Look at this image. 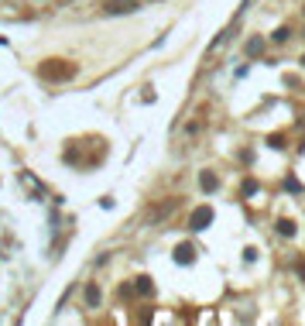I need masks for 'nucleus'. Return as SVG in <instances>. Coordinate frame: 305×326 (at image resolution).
<instances>
[{"mask_svg": "<svg viewBox=\"0 0 305 326\" xmlns=\"http://www.w3.org/2000/svg\"><path fill=\"white\" fill-rule=\"evenodd\" d=\"M41 76L45 79H72L76 76V65L72 62H62V58H48L41 65Z\"/></svg>", "mask_w": 305, "mask_h": 326, "instance_id": "nucleus-1", "label": "nucleus"}, {"mask_svg": "<svg viewBox=\"0 0 305 326\" xmlns=\"http://www.w3.org/2000/svg\"><path fill=\"white\" fill-rule=\"evenodd\" d=\"M213 223V210L210 206H199V210L192 213V230H206Z\"/></svg>", "mask_w": 305, "mask_h": 326, "instance_id": "nucleus-2", "label": "nucleus"}, {"mask_svg": "<svg viewBox=\"0 0 305 326\" xmlns=\"http://www.w3.org/2000/svg\"><path fill=\"white\" fill-rule=\"evenodd\" d=\"M134 7H137V0H110L107 4V14H127Z\"/></svg>", "mask_w": 305, "mask_h": 326, "instance_id": "nucleus-3", "label": "nucleus"}, {"mask_svg": "<svg viewBox=\"0 0 305 326\" xmlns=\"http://www.w3.org/2000/svg\"><path fill=\"white\" fill-rule=\"evenodd\" d=\"M199 182H202V189H206V192H216V189H220V179H216L213 172H202V179H199Z\"/></svg>", "mask_w": 305, "mask_h": 326, "instance_id": "nucleus-4", "label": "nucleus"}, {"mask_svg": "<svg viewBox=\"0 0 305 326\" xmlns=\"http://www.w3.org/2000/svg\"><path fill=\"white\" fill-rule=\"evenodd\" d=\"M82 299H86L89 306H99V288H96V285H86V292H82Z\"/></svg>", "mask_w": 305, "mask_h": 326, "instance_id": "nucleus-5", "label": "nucleus"}, {"mask_svg": "<svg viewBox=\"0 0 305 326\" xmlns=\"http://www.w3.org/2000/svg\"><path fill=\"white\" fill-rule=\"evenodd\" d=\"M261 48H264V41H261V38L247 41V55H261Z\"/></svg>", "mask_w": 305, "mask_h": 326, "instance_id": "nucleus-6", "label": "nucleus"}, {"mask_svg": "<svg viewBox=\"0 0 305 326\" xmlns=\"http://www.w3.org/2000/svg\"><path fill=\"white\" fill-rule=\"evenodd\" d=\"M278 230L285 233V237H291V233H295V223H291V220H281V223H278Z\"/></svg>", "mask_w": 305, "mask_h": 326, "instance_id": "nucleus-7", "label": "nucleus"}, {"mask_svg": "<svg viewBox=\"0 0 305 326\" xmlns=\"http://www.w3.org/2000/svg\"><path fill=\"white\" fill-rule=\"evenodd\" d=\"M137 292H144V295H151V278H137Z\"/></svg>", "mask_w": 305, "mask_h": 326, "instance_id": "nucleus-8", "label": "nucleus"}, {"mask_svg": "<svg viewBox=\"0 0 305 326\" xmlns=\"http://www.w3.org/2000/svg\"><path fill=\"white\" fill-rule=\"evenodd\" d=\"M271 38H274V41H288V38H291V31H288V28H278Z\"/></svg>", "mask_w": 305, "mask_h": 326, "instance_id": "nucleus-9", "label": "nucleus"}, {"mask_svg": "<svg viewBox=\"0 0 305 326\" xmlns=\"http://www.w3.org/2000/svg\"><path fill=\"white\" fill-rule=\"evenodd\" d=\"M178 261H182V265H185V261H192V248H185V244H182V248H178Z\"/></svg>", "mask_w": 305, "mask_h": 326, "instance_id": "nucleus-10", "label": "nucleus"}]
</instances>
